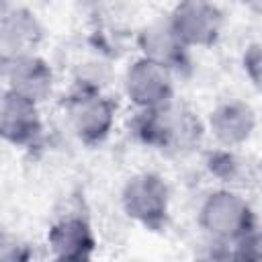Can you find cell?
Listing matches in <instances>:
<instances>
[{"mask_svg": "<svg viewBox=\"0 0 262 262\" xmlns=\"http://www.w3.org/2000/svg\"><path fill=\"white\" fill-rule=\"evenodd\" d=\"M201 223L209 233L221 239L244 242L252 229V215L246 203L237 196L229 192H217L203 207Z\"/></svg>", "mask_w": 262, "mask_h": 262, "instance_id": "obj_1", "label": "cell"}, {"mask_svg": "<svg viewBox=\"0 0 262 262\" xmlns=\"http://www.w3.org/2000/svg\"><path fill=\"white\" fill-rule=\"evenodd\" d=\"M221 16L205 0H184L172 18V33L180 43L209 45L215 41Z\"/></svg>", "mask_w": 262, "mask_h": 262, "instance_id": "obj_2", "label": "cell"}, {"mask_svg": "<svg viewBox=\"0 0 262 262\" xmlns=\"http://www.w3.org/2000/svg\"><path fill=\"white\" fill-rule=\"evenodd\" d=\"M125 209L131 217L158 229L166 217V186L158 176L145 174L133 178L123 194Z\"/></svg>", "mask_w": 262, "mask_h": 262, "instance_id": "obj_3", "label": "cell"}, {"mask_svg": "<svg viewBox=\"0 0 262 262\" xmlns=\"http://www.w3.org/2000/svg\"><path fill=\"white\" fill-rule=\"evenodd\" d=\"M129 96L141 106H160L170 96V80L166 68L156 59L137 61L127 78Z\"/></svg>", "mask_w": 262, "mask_h": 262, "instance_id": "obj_4", "label": "cell"}, {"mask_svg": "<svg viewBox=\"0 0 262 262\" xmlns=\"http://www.w3.org/2000/svg\"><path fill=\"white\" fill-rule=\"evenodd\" d=\"M39 133V119L31 98L10 90L0 100V135L14 143H27Z\"/></svg>", "mask_w": 262, "mask_h": 262, "instance_id": "obj_5", "label": "cell"}, {"mask_svg": "<svg viewBox=\"0 0 262 262\" xmlns=\"http://www.w3.org/2000/svg\"><path fill=\"white\" fill-rule=\"evenodd\" d=\"M72 119L78 133L86 141H96L106 135L113 121V106L92 92H80L72 98Z\"/></svg>", "mask_w": 262, "mask_h": 262, "instance_id": "obj_6", "label": "cell"}, {"mask_svg": "<svg viewBox=\"0 0 262 262\" xmlns=\"http://www.w3.org/2000/svg\"><path fill=\"white\" fill-rule=\"evenodd\" d=\"M49 246L57 258L86 260L92 254L94 239L82 219H66L49 231Z\"/></svg>", "mask_w": 262, "mask_h": 262, "instance_id": "obj_7", "label": "cell"}, {"mask_svg": "<svg viewBox=\"0 0 262 262\" xmlns=\"http://www.w3.org/2000/svg\"><path fill=\"white\" fill-rule=\"evenodd\" d=\"M10 80L14 92L35 100L49 90L51 74L43 61L35 57H20L10 68Z\"/></svg>", "mask_w": 262, "mask_h": 262, "instance_id": "obj_8", "label": "cell"}, {"mask_svg": "<svg viewBox=\"0 0 262 262\" xmlns=\"http://www.w3.org/2000/svg\"><path fill=\"white\" fill-rule=\"evenodd\" d=\"M211 125L221 141L237 143L250 135L254 117L252 111L244 104H225L215 111V115L211 117Z\"/></svg>", "mask_w": 262, "mask_h": 262, "instance_id": "obj_9", "label": "cell"}, {"mask_svg": "<svg viewBox=\"0 0 262 262\" xmlns=\"http://www.w3.org/2000/svg\"><path fill=\"white\" fill-rule=\"evenodd\" d=\"M145 51H149V59H156L160 61L162 66H166V61L174 59L178 55V49L180 47V41L174 37L172 29L168 31H145Z\"/></svg>", "mask_w": 262, "mask_h": 262, "instance_id": "obj_10", "label": "cell"}, {"mask_svg": "<svg viewBox=\"0 0 262 262\" xmlns=\"http://www.w3.org/2000/svg\"><path fill=\"white\" fill-rule=\"evenodd\" d=\"M20 258H27L23 246H18L14 237L0 233V260H20Z\"/></svg>", "mask_w": 262, "mask_h": 262, "instance_id": "obj_11", "label": "cell"}]
</instances>
